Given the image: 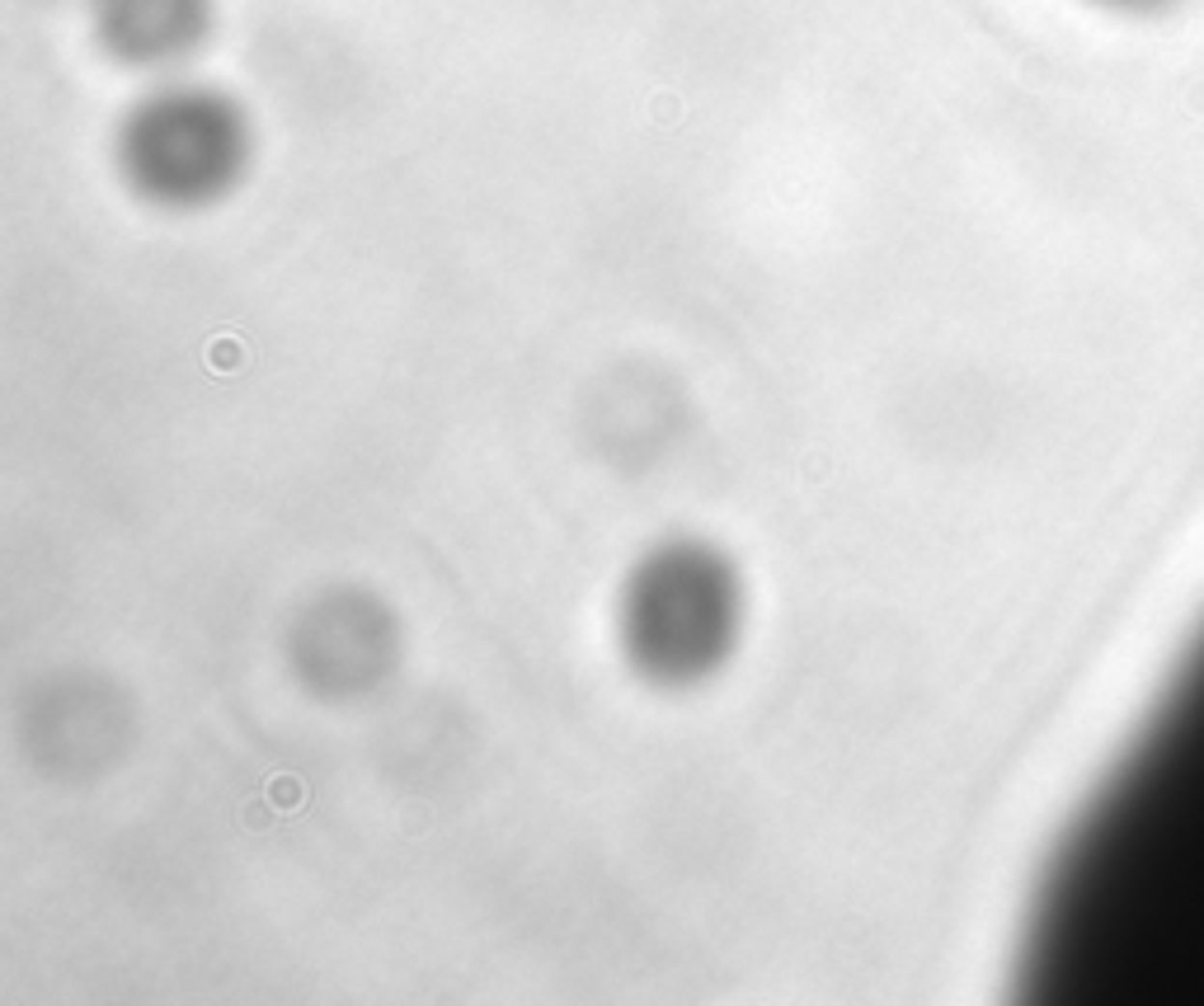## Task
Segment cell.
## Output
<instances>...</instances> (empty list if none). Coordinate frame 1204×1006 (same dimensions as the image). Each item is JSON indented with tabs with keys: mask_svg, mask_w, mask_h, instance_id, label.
Masks as SVG:
<instances>
[{
	"mask_svg": "<svg viewBox=\"0 0 1204 1006\" xmlns=\"http://www.w3.org/2000/svg\"><path fill=\"white\" fill-rule=\"evenodd\" d=\"M1035 955L1068 997L1204 1002V630L1073 832Z\"/></svg>",
	"mask_w": 1204,
	"mask_h": 1006,
	"instance_id": "obj_1",
	"label": "cell"
},
{
	"mask_svg": "<svg viewBox=\"0 0 1204 1006\" xmlns=\"http://www.w3.org/2000/svg\"><path fill=\"white\" fill-rule=\"evenodd\" d=\"M617 621L621 645L645 678L668 686L701 683L739 645V570L706 541H663L630 570Z\"/></svg>",
	"mask_w": 1204,
	"mask_h": 1006,
	"instance_id": "obj_2",
	"label": "cell"
},
{
	"mask_svg": "<svg viewBox=\"0 0 1204 1006\" xmlns=\"http://www.w3.org/2000/svg\"><path fill=\"white\" fill-rule=\"evenodd\" d=\"M250 151L245 118L226 95L170 85L123 127V170L147 198L193 208L226 193Z\"/></svg>",
	"mask_w": 1204,
	"mask_h": 1006,
	"instance_id": "obj_3",
	"label": "cell"
},
{
	"mask_svg": "<svg viewBox=\"0 0 1204 1006\" xmlns=\"http://www.w3.org/2000/svg\"><path fill=\"white\" fill-rule=\"evenodd\" d=\"M203 0H99V29L118 57L165 67L203 38Z\"/></svg>",
	"mask_w": 1204,
	"mask_h": 1006,
	"instance_id": "obj_4",
	"label": "cell"
},
{
	"mask_svg": "<svg viewBox=\"0 0 1204 1006\" xmlns=\"http://www.w3.org/2000/svg\"><path fill=\"white\" fill-rule=\"evenodd\" d=\"M1101 5H1120V10H1153L1162 0H1101Z\"/></svg>",
	"mask_w": 1204,
	"mask_h": 1006,
	"instance_id": "obj_5",
	"label": "cell"
}]
</instances>
